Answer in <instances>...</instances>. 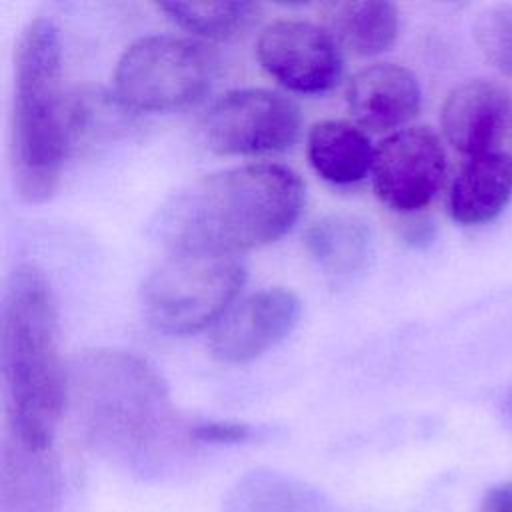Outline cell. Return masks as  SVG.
Instances as JSON below:
<instances>
[{
  "mask_svg": "<svg viewBox=\"0 0 512 512\" xmlns=\"http://www.w3.org/2000/svg\"><path fill=\"white\" fill-rule=\"evenodd\" d=\"M304 198V184L288 166L246 164L178 190L160 208L154 230L168 252L236 256L284 236Z\"/></svg>",
  "mask_w": 512,
  "mask_h": 512,
  "instance_id": "obj_1",
  "label": "cell"
},
{
  "mask_svg": "<svg viewBox=\"0 0 512 512\" xmlns=\"http://www.w3.org/2000/svg\"><path fill=\"white\" fill-rule=\"evenodd\" d=\"M0 366L8 446L52 454L68 394L58 350V310L44 272L32 264L12 270L2 300Z\"/></svg>",
  "mask_w": 512,
  "mask_h": 512,
  "instance_id": "obj_2",
  "label": "cell"
},
{
  "mask_svg": "<svg viewBox=\"0 0 512 512\" xmlns=\"http://www.w3.org/2000/svg\"><path fill=\"white\" fill-rule=\"evenodd\" d=\"M58 28L30 20L16 46L12 94V176L16 192L42 204L58 188L70 146V106L62 94Z\"/></svg>",
  "mask_w": 512,
  "mask_h": 512,
  "instance_id": "obj_3",
  "label": "cell"
},
{
  "mask_svg": "<svg viewBox=\"0 0 512 512\" xmlns=\"http://www.w3.org/2000/svg\"><path fill=\"white\" fill-rule=\"evenodd\" d=\"M68 392L84 420L104 434L144 436L170 412L162 376L130 350L98 348L78 356L68 372Z\"/></svg>",
  "mask_w": 512,
  "mask_h": 512,
  "instance_id": "obj_4",
  "label": "cell"
},
{
  "mask_svg": "<svg viewBox=\"0 0 512 512\" xmlns=\"http://www.w3.org/2000/svg\"><path fill=\"white\" fill-rule=\"evenodd\" d=\"M244 280L246 268L236 256L168 252L144 278L140 308L158 332L194 334L228 312Z\"/></svg>",
  "mask_w": 512,
  "mask_h": 512,
  "instance_id": "obj_5",
  "label": "cell"
},
{
  "mask_svg": "<svg viewBox=\"0 0 512 512\" xmlns=\"http://www.w3.org/2000/svg\"><path fill=\"white\" fill-rule=\"evenodd\" d=\"M214 60L204 44L170 34L132 42L114 70V96L128 110L164 112L204 96Z\"/></svg>",
  "mask_w": 512,
  "mask_h": 512,
  "instance_id": "obj_6",
  "label": "cell"
},
{
  "mask_svg": "<svg viewBox=\"0 0 512 512\" xmlns=\"http://www.w3.org/2000/svg\"><path fill=\"white\" fill-rule=\"evenodd\" d=\"M300 108L264 88L222 94L204 118L206 144L226 156H262L290 148L300 134Z\"/></svg>",
  "mask_w": 512,
  "mask_h": 512,
  "instance_id": "obj_7",
  "label": "cell"
},
{
  "mask_svg": "<svg viewBox=\"0 0 512 512\" xmlns=\"http://www.w3.org/2000/svg\"><path fill=\"white\" fill-rule=\"evenodd\" d=\"M374 192L390 210L412 214L426 208L442 186L446 152L428 126L388 134L374 150Z\"/></svg>",
  "mask_w": 512,
  "mask_h": 512,
  "instance_id": "obj_8",
  "label": "cell"
},
{
  "mask_svg": "<svg viewBox=\"0 0 512 512\" xmlns=\"http://www.w3.org/2000/svg\"><path fill=\"white\" fill-rule=\"evenodd\" d=\"M256 58L278 84L300 94H322L342 76V52L326 28L306 20L270 22L258 36Z\"/></svg>",
  "mask_w": 512,
  "mask_h": 512,
  "instance_id": "obj_9",
  "label": "cell"
},
{
  "mask_svg": "<svg viewBox=\"0 0 512 512\" xmlns=\"http://www.w3.org/2000/svg\"><path fill=\"white\" fill-rule=\"evenodd\" d=\"M302 304L292 290L266 288L242 298L216 322L210 352L224 364L250 362L280 344L296 326Z\"/></svg>",
  "mask_w": 512,
  "mask_h": 512,
  "instance_id": "obj_10",
  "label": "cell"
},
{
  "mask_svg": "<svg viewBox=\"0 0 512 512\" xmlns=\"http://www.w3.org/2000/svg\"><path fill=\"white\" fill-rule=\"evenodd\" d=\"M510 112L508 92L490 80H468L444 100L440 124L448 144L474 158L494 152Z\"/></svg>",
  "mask_w": 512,
  "mask_h": 512,
  "instance_id": "obj_11",
  "label": "cell"
},
{
  "mask_svg": "<svg viewBox=\"0 0 512 512\" xmlns=\"http://www.w3.org/2000/svg\"><path fill=\"white\" fill-rule=\"evenodd\" d=\"M418 78L404 66L380 62L358 70L346 88V104L356 126L372 132L394 130L420 110Z\"/></svg>",
  "mask_w": 512,
  "mask_h": 512,
  "instance_id": "obj_12",
  "label": "cell"
},
{
  "mask_svg": "<svg viewBox=\"0 0 512 512\" xmlns=\"http://www.w3.org/2000/svg\"><path fill=\"white\" fill-rule=\"evenodd\" d=\"M512 198V156L488 152L468 158L452 182L448 210L452 220L478 226L494 220Z\"/></svg>",
  "mask_w": 512,
  "mask_h": 512,
  "instance_id": "obj_13",
  "label": "cell"
},
{
  "mask_svg": "<svg viewBox=\"0 0 512 512\" xmlns=\"http://www.w3.org/2000/svg\"><path fill=\"white\" fill-rule=\"evenodd\" d=\"M374 150L368 134L344 120L316 122L306 140V154L314 172L338 186L364 180L372 172Z\"/></svg>",
  "mask_w": 512,
  "mask_h": 512,
  "instance_id": "obj_14",
  "label": "cell"
},
{
  "mask_svg": "<svg viewBox=\"0 0 512 512\" xmlns=\"http://www.w3.org/2000/svg\"><path fill=\"white\" fill-rule=\"evenodd\" d=\"M320 12L324 28L336 44L356 56L380 54L396 42L400 16L392 2H328Z\"/></svg>",
  "mask_w": 512,
  "mask_h": 512,
  "instance_id": "obj_15",
  "label": "cell"
},
{
  "mask_svg": "<svg viewBox=\"0 0 512 512\" xmlns=\"http://www.w3.org/2000/svg\"><path fill=\"white\" fill-rule=\"evenodd\" d=\"M312 260L334 278H350L366 270L374 256L370 226L352 214H328L316 220L304 236Z\"/></svg>",
  "mask_w": 512,
  "mask_h": 512,
  "instance_id": "obj_16",
  "label": "cell"
},
{
  "mask_svg": "<svg viewBox=\"0 0 512 512\" xmlns=\"http://www.w3.org/2000/svg\"><path fill=\"white\" fill-rule=\"evenodd\" d=\"M156 8L190 34L210 40L240 34L258 14L252 2H158Z\"/></svg>",
  "mask_w": 512,
  "mask_h": 512,
  "instance_id": "obj_17",
  "label": "cell"
},
{
  "mask_svg": "<svg viewBox=\"0 0 512 512\" xmlns=\"http://www.w3.org/2000/svg\"><path fill=\"white\" fill-rule=\"evenodd\" d=\"M474 40L492 68L512 76V6L498 4L484 10L474 24Z\"/></svg>",
  "mask_w": 512,
  "mask_h": 512,
  "instance_id": "obj_18",
  "label": "cell"
},
{
  "mask_svg": "<svg viewBox=\"0 0 512 512\" xmlns=\"http://www.w3.org/2000/svg\"><path fill=\"white\" fill-rule=\"evenodd\" d=\"M190 434L208 444H240L246 442L252 434L248 424L242 422H230V420H212L202 422L190 430Z\"/></svg>",
  "mask_w": 512,
  "mask_h": 512,
  "instance_id": "obj_19",
  "label": "cell"
},
{
  "mask_svg": "<svg viewBox=\"0 0 512 512\" xmlns=\"http://www.w3.org/2000/svg\"><path fill=\"white\" fill-rule=\"evenodd\" d=\"M480 512H512V482L490 488L482 498Z\"/></svg>",
  "mask_w": 512,
  "mask_h": 512,
  "instance_id": "obj_20",
  "label": "cell"
},
{
  "mask_svg": "<svg viewBox=\"0 0 512 512\" xmlns=\"http://www.w3.org/2000/svg\"><path fill=\"white\" fill-rule=\"evenodd\" d=\"M504 416H506L508 424L512 426V390L508 392V396H506V400H504Z\"/></svg>",
  "mask_w": 512,
  "mask_h": 512,
  "instance_id": "obj_21",
  "label": "cell"
}]
</instances>
